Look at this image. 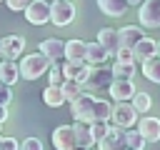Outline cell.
Here are the masks:
<instances>
[{"mask_svg":"<svg viewBox=\"0 0 160 150\" xmlns=\"http://www.w3.org/2000/svg\"><path fill=\"white\" fill-rule=\"evenodd\" d=\"M18 65H20V78H25V80H38V78H42V75L50 70L52 60L38 50V52L25 55V58H22Z\"/></svg>","mask_w":160,"mask_h":150,"instance_id":"1","label":"cell"},{"mask_svg":"<svg viewBox=\"0 0 160 150\" xmlns=\"http://www.w3.org/2000/svg\"><path fill=\"white\" fill-rule=\"evenodd\" d=\"M95 100L98 98H92V92H80L75 100H70V112H72V118L75 120H80V122H92L95 120Z\"/></svg>","mask_w":160,"mask_h":150,"instance_id":"2","label":"cell"},{"mask_svg":"<svg viewBox=\"0 0 160 150\" xmlns=\"http://www.w3.org/2000/svg\"><path fill=\"white\" fill-rule=\"evenodd\" d=\"M110 122L118 125V128L130 130V128L138 122V110L132 108L130 100H118V102L112 105V118H110Z\"/></svg>","mask_w":160,"mask_h":150,"instance_id":"3","label":"cell"},{"mask_svg":"<svg viewBox=\"0 0 160 150\" xmlns=\"http://www.w3.org/2000/svg\"><path fill=\"white\" fill-rule=\"evenodd\" d=\"M75 20V5L72 0H52L50 2V22L58 28H65Z\"/></svg>","mask_w":160,"mask_h":150,"instance_id":"4","label":"cell"},{"mask_svg":"<svg viewBox=\"0 0 160 150\" xmlns=\"http://www.w3.org/2000/svg\"><path fill=\"white\" fill-rule=\"evenodd\" d=\"M110 82H112V72L100 68V65H92L88 72V80L82 82V90L85 92H100V90H108Z\"/></svg>","mask_w":160,"mask_h":150,"instance_id":"5","label":"cell"},{"mask_svg":"<svg viewBox=\"0 0 160 150\" xmlns=\"http://www.w3.org/2000/svg\"><path fill=\"white\" fill-rule=\"evenodd\" d=\"M98 148L100 150H125L128 148V130L118 128V125H110L108 135L102 140H98Z\"/></svg>","mask_w":160,"mask_h":150,"instance_id":"6","label":"cell"},{"mask_svg":"<svg viewBox=\"0 0 160 150\" xmlns=\"http://www.w3.org/2000/svg\"><path fill=\"white\" fill-rule=\"evenodd\" d=\"M138 18H140V25L148 30L160 28V0H142Z\"/></svg>","mask_w":160,"mask_h":150,"instance_id":"7","label":"cell"},{"mask_svg":"<svg viewBox=\"0 0 160 150\" xmlns=\"http://www.w3.org/2000/svg\"><path fill=\"white\" fill-rule=\"evenodd\" d=\"M25 20L30 25H45L50 20V2L45 0H32L28 8H25Z\"/></svg>","mask_w":160,"mask_h":150,"instance_id":"8","label":"cell"},{"mask_svg":"<svg viewBox=\"0 0 160 150\" xmlns=\"http://www.w3.org/2000/svg\"><path fill=\"white\" fill-rule=\"evenodd\" d=\"M22 50H25V38H22V35H8V38L0 40V55H2L5 60L20 58Z\"/></svg>","mask_w":160,"mask_h":150,"instance_id":"9","label":"cell"},{"mask_svg":"<svg viewBox=\"0 0 160 150\" xmlns=\"http://www.w3.org/2000/svg\"><path fill=\"white\" fill-rule=\"evenodd\" d=\"M75 145H78V140H75L72 125H60V128H55V132H52V148H55V150H72Z\"/></svg>","mask_w":160,"mask_h":150,"instance_id":"10","label":"cell"},{"mask_svg":"<svg viewBox=\"0 0 160 150\" xmlns=\"http://www.w3.org/2000/svg\"><path fill=\"white\" fill-rule=\"evenodd\" d=\"M138 132L148 142H158L160 140V118H140L138 120Z\"/></svg>","mask_w":160,"mask_h":150,"instance_id":"11","label":"cell"},{"mask_svg":"<svg viewBox=\"0 0 160 150\" xmlns=\"http://www.w3.org/2000/svg\"><path fill=\"white\" fill-rule=\"evenodd\" d=\"M90 68H92V65H88L85 60H80V62L65 60V65H62V75H65V78H70V80L85 82V80H88V72H90Z\"/></svg>","mask_w":160,"mask_h":150,"instance_id":"12","label":"cell"},{"mask_svg":"<svg viewBox=\"0 0 160 150\" xmlns=\"http://www.w3.org/2000/svg\"><path fill=\"white\" fill-rule=\"evenodd\" d=\"M108 92H110V98H115V100H132V95H135L138 90H135L132 80H112L110 88H108Z\"/></svg>","mask_w":160,"mask_h":150,"instance_id":"13","label":"cell"},{"mask_svg":"<svg viewBox=\"0 0 160 150\" xmlns=\"http://www.w3.org/2000/svg\"><path fill=\"white\" fill-rule=\"evenodd\" d=\"M38 50H40L42 55H48L52 62H58L60 58H65V42L58 40V38H48V40H42Z\"/></svg>","mask_w":160,"mask_h":150,"instance_id":"14","label":"cell"},{"mask_svg":"<svg viewBox=\"0 0 160 150\" xmlns=\"http://www.w3.org/2000/svg\"><path fill=\"white\" fill-rule=\"evenodd\" d=\"M118 32H120V45H122V48H135V45L145 38L142 28H138V25H125V28H120Z\"/></svg>","mask_w":160,"mask_h":150,"instance_id":"15","label":"cell"},{"mask_svg":"<svg viewBox=\"0 0 160 150\" xmlns=\"http://www.w3.org/2000/svg\"><path fill=\"white\" fill-rule=\"evenodd\" d=\"M98 42H100L110 55H115L118 48H120V32L112 30V28H102V30L98 32Z\"/></svg>","mask_w":160,"mask_h":150,"instance_id":"16","label":"cell"},{"mask_svg":"<svg viewBox=\"0 0 160 150\" xmlns=\"http://www.w3.org/2000/svg\"><path fill=\"white\" fill-rule=\"evenodd\" d=\"M152 55H158V42H155L152 38H142V40L132 48V58L140 60V62H145V60L152 58Z\"/></svg>","mask_w":160,"mask_h":150,"instance_id":"17","label":"cell"},{"mask_svg":"<svg viewBox=\"0 0 160 150\" xmlns=\"http://www.w3.org/2000/svg\"><path fill=\"white\" fill-rule=\"evenodd\" d=\"M20 80V65L15 62V60H0V82H5V85H12V82H18Z\"/></svg>","mask_w":160,"mask_h":150,"instance_id":"18","label":"cell"},{"mask_svg":"<svg viewBox=\"0 0 160 150\" xmlns=\"http://www.w3.org/2000/svg\"><path fill=\"white\" fill-rule=\"evenodd\" d=\"M110 58V52L95 40V42H88V50H85V62L88 65H102L105 60Z\"/></svg>","mask_w":160,"mask_h":150,"instance_id":"19","label":"cell"},{"mask_svg":"<svg viewBox=\"0 0 160 150\" xmlns=\"http://www.w3.org/2000/svg\"><path fill=\"white\" fill-rule=\"evenodd\" d=\"M98 8L108 18H120L128 10V0H98Z\"/></svg>","mask_w":160,"mask_h":150,"instance_id":"20","label":"cell"},{"mask_svg":"<svg viewBox=\"0 0 160 150\" xmlns=\"http://www.w3.org/2000/svg\"><path fill=\"white\" fill-rule=\"evenodd\" d=\"M42 102H45L48 108H60V105H65L68 100H65L60 85H48V88L42 90Z\"/></svg>","mask_w":160,"mask_h":150,"instance_id":"21","label":"cell"},{"mask_svg":"<svg viewBox=\"0 0 160 150\" xmlns=\"http://www.w3.org/2000/svg\"><path fill=\"white\" fill-rule=\"evenodd\" d=\"M85 50H88V42H82V40H78V38L65 42V58L72 60V62L85 60Z\"/></svg>","mask_w":160,"mask_h":150,"instance_id":"22","label":"cell"},{"mask_svg":"<svg viewBox=\"0 0 160 150\" xmlns=\"http://www.w3.org/2000/svg\"><path fill=\"white\" fill-rule=\"evenodd\" d=\"M112 80H132L135 78V62H125V60H115V65L110 68Z\"/></svg>","mask_w":160,"mask_h":150,"instance_id":"23","label":"cell"},{"mask_svg":"<svg viewBox=\"0 0 160 150\" xmlns=\"http://www.w3.org/2000/svg\"><path fill=\"white\" fill-rule=\"evenodd\" d=\"M72 130H75V140H78V145H85V148H92V145H95V140H92V135H90V122H80V120H75Z\"/></svg>","mask_w":160,"mask_h":150,"instance_id":"24","label":"cell"},{"mask_svg":"<svg viewBox=\"0 0 160 150\" xmlns=\"http://www.w3.org/2000/svg\"><path fill=\"white\" fill-rule=\"evenodd\" d=\"M142 75L150 80V82H158L160 85V55H152L142 62Z\"/></svg>","mask_w":160,"mask_h":150,"instance_id":"25","label":"cell"},{"mask_svg":"<svg viewBox=\"0 0 160 150\" xmlns=\"http://www.w3.org/2000/svg\"><path fill=\"white\" fill-rule=\"evenodd\" d=\"M60 88H62V95H65V100H75V98L82 92V82H78V80H70V78H65V82H62Z\"/></svg>","mask_w":160,"mask_h":150,"instance_id":"26","label":"cell"},{"mask_svg":"<svg viewBox=\"0 0 160 150\" xmlns=\"http://www.w3.org/2000/svg\"><path fill=\"white\" fill-rule=\"evenodd\" d=\"M130 102H132V108H135L138 112H148V110L152 108V98H150L148 92H135Z\"/></svg>","mask_w":160,"mask_h":150,"instance_id":"27","label":"cell"},{"mask_svg":"<svg viewBox=\"0 0 160 150\" xmlns=\"http://www.w3.org/2000/svg\"><path fill=\"white\" fill-rule=\"evenodd\" d=\"M110 118H112V105H110L108 100L98 98V100H95V120H108V122H110Z\"/></svg>","mask_w":160,"mask_h":150,"instance_id":"28","label":"cell"},{"mask_svg":"<svg viewBox=\"0 0 160 150\" xmlns=\"http://www.w3.org/2000/svg\"><path fill=\"white\" fill-rule=\"evenodd\" d=\"M108 130H110V122H108V120H92V122H90V135H92L95 142L102 140V138L108 135Z\"/></svg>","mask_w":160,"mask_h":150,"instance_id":"29","label":"cell"},{"mask_svg":"<svg viewBox=\"0 0 160 150\" xmlns=\"http://www.w3.org/2000/svg\"><path fill=\"white\" fill-rule=\"evenodd\" d=\"M48 80H50V85H62L65 82V75H62V65H58V62H52L50 65V70H48Z\"/></svg>","mask_w":160,"mask_h":150,"instance_id":"30","label":"cell"},{"mask_svg":"<svg viewBox=\"0 0 160 150\" xmlns=\"http://www.w3.org/2000/svg\"><path fill=\"white\" fill-rule=\"evenodd\" d=\"M145 142H148V140H145L138 130H128V148H132V150H142Z\"/></svg>","mask_w":160,"mask_h":150,"instance_id":"31","label":"cell"},{"mask_svg":"<svg viewBox=\"0 0 160 150\" xmlns=\"http://www.w3.org/2000/svg\"><path fill=\"white\" fill-rule=\"evenodd\" d=\"M20 150H42V142L38 138H25L20 142Z\"/></svg>","mask_w":160,"mask_h":150,"instance_id":"32","label":"cell"},{"mask_svg":"<svg viewBox=\"0 0 160 150\" xmlns=\"http://www.w3.org/2000/svg\"><path fill=\"white\" fill-rule=\"evenodd\" d=\"M8 2V8L12 10V12H25V8L32 2V0H5Z\"/></svg>","mask_w":160,"mask_h":150,"instance_id":"33","label":"cell"},{"mask_svg":"<svg viewBox=\"0 0 160 150\" xmlns=\"http://www.w3.org/2000/svg\"><path fill=\"white\" fill-rule=\"evenodd\" d=\"M115 58L118 60H125V62H135V58H132V48H118V52H115Z\"/></svg>","mask_w":160,"mask_h":150,"instance_id":"34","label":"cell"},{"mask_svg":"<svg viewBox=\"0 0 160 150\" xmlns=\"http://www.w3.org/2000/svg\"><path fill=\"white\" fill-rule=\"evenodd\" d=\"M10 100H12V90H10V85L0 82V105H10Z\"/></svg>","mask_w":160,"mask_h":150,"instance_id":"35","label":"cell"},{"mask_svg":"<svg viewBox=\"0 0 160 150\" xmlns=\"http://www.w3.org/2000/svg\"><path fill=\"white\" fill-rule=\"evenodd\" d=\"M0 148H2V150H20V142H18L15 138H2Z\"/></svg>","mask_w":160,"mask_h":150,"instance_id":"36","label":"cell"},{"mask_svg":"<svg viewBox=\"0 0 160 150\" xmlns=\"http://www.w3.org/2000/svg\"><path fill=\"white\" fill-rule=\"evenodd\" d=\"M8 120V105H0V125Z\"/></svg>","mask_w":160,"mask_h":150,"instance_id":"37","label":"cell"},{"mask_svg":"<svg viewBox=\"0 0 160 150\" xmlns=\"http://www.w3.org/2000/svg\"><path fill=\"white\" fill-rule=\"evenodd\" d=\"M72 150H90V148H85V145H75Z\"/></svg>","mask_w":160,"mask_h":150,"instance_id":"38","label":"cell"},{"mask_svg":"<svg viewBox=\"0 0 160 150\" xmlns=\"http://www.w3.org/2000/svg\"><path fill=\"white\" fill-rule=\"evenodd\" d=\"M142 0H128V5H140Z\"/></svg>","mask_w":160,"mask_h":150,"instance_id":"39","label":"cell"},{"mask_svg":"<svg viewBox=\"0 0 160 150\" xmlns=\"http://www.w3.org/2000/svg\"><path fill=\"white\" fill-rule=\"evenodd\" d=\"M158 55H160V42H158Z\"/></svg>","mask_w":160,"mask_h":150,"instance_id":"40","label":"cell"},{"mask_svg":"<svg viewBox=\"0 0 160 150\" xmlns=\"http://www.w3.org/2000/svg\"><path fill=\"white\" fill-rule=\"evenodd\" d=\"M125 150H132V148H125Z\"/></svg>","mask_w":160,"mask_h":150,"instance_id":"41","label":"cell"},{"mask_svg":"<svg viewBox=\"0 0 160 150\" xmlns=\"http://www.w3.org/2000/svg\"><path fill=\"white\" fill-rule=\"evenodd\" d=\"M0 142H2V135H0Z\"/></svg>","mask_w":160,"mask_h":150,"instance_id":"42","label":"cell"},{"mask_svg":"<svg viewBox=\"0 0 160 150\" xmlns=\"http://www.w3.org/2000/svg\"><path fill=\"white\" fill-rule=\"evenodd\" d=\"M0 150H2V148H0Z\"/></svg>","mask_w":160,"mask_h":150,"instance_id":"43","label":"cell"},{"mask_svg":"<svg viewBox=\"0 0 160 150\" xmlns=\"http://www.w3.org/2000/svg\"><path fill=\"white\" fill-rule=\"evenodd\" d=\"M0 58H2V55H0Z\"/></svg>","mask_w":160,"mask_h":150,"instance_id":"44","label":"cell"}]
</instances>
